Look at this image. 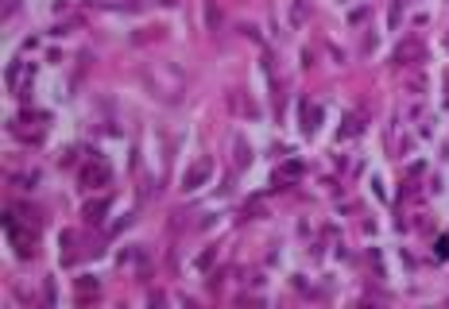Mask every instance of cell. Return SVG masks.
<instances>
[{
  "mask_svg": "<svg viewBox=\"0 0 449 309\" xmlns=\"http://www.w3.org/2000/svg\"><path fill=\"white\" fill-rule=\"evenodd\" d=\"M47 124H51L47 112H24L19 120H12V132H16V139H24V143H39L47 135Z\"/></svg>",
  "mask_w": 449,
  "mask_h": 309,
  "instance_id": "1",
  "label": "cell"
},
{
  "mask_svg": "<svg viewBox=\"0 0 449 309\" xmlns=\"http://www.w3.org/2000/svg\"><path fill=\"white\" fill-rule=\"evenodd\" d=\"M78 182L89 185V189H97V185H109V167H101V162H85V167L78 170Z\"/></svg>",
  "mask_w": 449,
  "mask_h": 309,
  "instance_id": "2",
  "label": "cell"
},
{
  "mask_svg": "<svg viewBox=\"0 0 449 309\" xmlns=\"http://www.w3.org/2000/svg\"><path fill=\"white\" fill-rule=\"evenodd\" d=\"M209 170H213V162H209V159L194 162V167L186 170V178H182V189H198V182H205V178H209Z\"/></svg>",
  "mask_w": 449,
  "mask_h": 309,
  "instance_id": "3",
  "label": "cell"
},
{
  "mask_svg": "<svg viewBox=\"0 0 449 309\" xmlns=\"http://www.w3.org/2000/svg\"><path fill=\"white\" fill-rule=\"evenodd\" d=\"M205 23H209V35H221V8H217V0H205Z\"/></svg>",
  "mask_w": 449,
  "mask_h": 309,
  "instance_id": "4",
  "label": "cell"
},
{
  "mask_svg": "<svg viewBox=\"0 0 449 309\" xmlns=\"http://www.w3.org/2000/svg\"><path fill=\"white\" fill-rule=\"evenodd\" d=\"M302 174V167H298V162H287V167H279V170H275V182H287V178H298Z\"/></svg>",
  "mask_w": 449,
  "mask_h": 309,
  "instance_id": "5",
  "label": "cell"
},
{
  "mask_svg": "<svg viewBox=\"0 0 449 309\" xmlns=\"http://www.w3.org/2000/svg\"><path fill=\"white\" fill-rule=\"evenodd\" d=\"M105 209H109V201H93V205H85V221H93V224H97Z\"/></svg>",
  "mask_w": 449,
  "mask_h": 309,
  "instance_id": "6",
  "label": "cell"
},
{
  "mask_svg": "<svg viewBox=\"0 0 449 309\" xmlns=\"http://www.w3.org/2000/svg\"><path fill=\"white\" fill-rule=\"evenodd\" d=\"M364 124H360V116H349V120H345V128H341V135H352V132H360Z\"/></svg>",
  "mask_w": 449,
  "mask_h": 309,
  "instance_id": "7",
  "label": "cell"
},
{
  "mask_svg": "<svg viewBox=\"0 0 449 309\" xmlns=\"http://www.w3.org/2000/svg\"><path fill=\"white\" fill-rule=\"evenodd\" d=\"M302 108H306V132H314L317 128V108H310V105H302Z\"/></svg>",
  "mask_w": 449,
  "mask_h": 309,
  "instance_id": "8",
  "label": "cell"
},
{
  "mask_svg": "<svg viewBox=\"0 0 449 309\" xmlns=\"http://www.w3.org/2000/svg\"><path fill=\"white\" fill-rule=\"evenodd\" d=\"M12 8H19V0H8V4H4V16H12Z\"/></svg>",
  "mask_w": 449,
  "mask_h": 309,
  "instance_id": "9",
  "label": "cell"
},
{
  "mask_svg": "<svg viewBox=\"0 0 449 309\" xmlns=\"http://www.w3.org/2000/svg\"><path fill=\"white\" fill-rule=\"evenodd\" d=\"M438 255H449V240H441V244H438Z\"/></svg>",
  "mask_w": 449,
  "mask_h": 309,
  "instance_id": "10",
  "label": "cell"
},
{
  "mask_svg": "<svg viewBox=\"0 0 449 309\" xmlns=\"http://www.w3.org/2000/svg\"><path fill=\"white\" fill-rule=\"evenodd\" d=\"M105 4H132V0H105Z\"/></svg>",
  "mask_w": 449,
  "mask_h": 309,
  "instance_id": "11",
  "label": "cell"
},
{
  "mask_svg": "<svg viewBox=\"0 0 449 309\" xmlns=\"http://www.w3.org/2000/svg\"><path fill=\"white\" fill-rule=\"evenodd\" d=\"M445 46H449V39H445Z\"/></svg>",
  "mask_w": 449,
  "mask_h": 309,
  "instance_id": "12",
  "label": "cell"
}]
</instances>
